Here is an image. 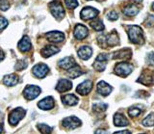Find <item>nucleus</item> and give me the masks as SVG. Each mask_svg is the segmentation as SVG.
<instances>
[{"instance_id": "1", "label": "nucleus", "mask_w": 154, "mask_h": 134, "mask_svg": "<svg viewBox=\"0 0 154 134\" xmlns=\"http://www.w3.org/2000/svg\"><path fill=\"white\" fill-rule=\"evenodd\" d=\"M128 37L129 40L131 41L133 44L136 45H142L143 42V31L141 27L137 25H130L128 26Z\"/></svg>"}, {"instance_id": "2", "label": "nucleus", "mask_w": 154, "mask_h": 134, "mask_svg": "<svg viewBox=\"0 0 154 134\" xmlns=\"http://www.w3.org/2000/svg\"><path fill=\"white\" fill-rule=\"evenodd\" d=\"M98 42L102 47L115 46L119 44V39L116 32H112L108 35H101L98 37Z\"/></svg>"}, {"instance_id": "3", "label": "nucleus", "mask_w": 154, "mask_h": 134, "mask_svg": "<svg viewBox=\"0 0 154 134\" xmlns=\"http://www.w3.org/2000/svg\"><path fill=\"white\" fill-rule=\"evenodd\" d=\"M132 70L133 66L129 63H124V62L119 63L115 67V73L119 76H122V77H125V76L129 75L132 73Z\"/></svg>"}, {"instance_id": "4", "label": "nucleus", "mask_w": 154, "mask_h": 134, "mask_svg": "<svg viewBox=\"0 0 154 134\" xmlns=\"http://www.w3.org/2000/svg\"><path fill=\"white\" fill-rule=\"evenodd\" d=\"M40 94H41L40 87H38V86H35V85H28L23 91L24 98L28 100H33L34 98L38 97Z\"/></svg>"}, {"instance_id": "5", "label": "nucleus", "mask_w": 154, "mask_h": 134, "mask_svg": "<svg viewBox=\"0 0 154 134\" xmlns=\"http://www.w3.org/2000/svg\"><path fill=\"white\" fill-rule=\"evenodd\" d=\"M25 113H26L25 110H24L23 108H20V107L13 110V111L11 112V114H10V116H9V123L11 124H13V126H17V124L18 123V122L20 121L24 116H25Z\"/></svg>"}, {"instance_id": "6", "label": "nucleus", "mask_w": 154, "mask_h": 134, "mask_svg": "<svg viewBox=\"0 0 154 134\" xmlns=\"http://www.w3.org/2000/svg\"><path fill=\"white\" fill-rule=\"evenodd\" d=\"M49 7H50L51 14L57 20H61V18L65 17V10L60 2L53 1L49 4Z\"/></svg>"}, {"instance_id": "7", "label": "nucleus", "mask_w": 154, "mask_h": 134, "mask_svg": "<svg viewBox=\"0 0 154 134\" xmlns=\"http://www.w3.org/2000/svg\"><path fill=\"white\" fill-rule=\"evenodd\" d=\"M109 59V56L107 54H99L94 63V68L98 70V71H103L106 68V65H107V61Z\"/></svg>"}, {"instance_id": "8", "label": "nucleus", "mask_w": 154, "mask_h": 134, "mask_svg": "<svg viewBox=\"0 0 154 134\" xmlns=\"http://www.w3.org/2000/svg\"><path fill=\"white\" fill-rule=\"evenodd\" d=\"M63 126L67 129H74L81 126V121L74 116L67 117L63 120Z\"/></svg>"}, {"instance_id": "9", "label": "nucleus", "mask_w": 154, "mask_h": 134, "mask_svg": "<svg viewBox=\"0 0 154 134\" xmlns=\"http://www.w3.org/2000/svg\"><path fill=\"white\" fill-rule=\"evenodd\" d=\"M33 74L38 78H43L49 71V68L45 64H38L32 70Z\"/></svg>"}, {"instance_id": "10", "label": "nucleus", "mask_w": 154, "mask_h": 134, "mask_svg": "<svg viewBox=\"0 0 154 134\" xmlns=\"http://www.w3.org/2000/svg\"><path fill=\"white\" fill-rule=\"evenodd\" d=\"M98 11L93 7H85L83 10L81 11V18L84 20H93V18L96 17L98 15Z\"/></svg>"}, {"instance_id": "11", "label": "nucleus", "mask_w": 154, "mask_h": 134, "mask_svg": "<svg viewBox=\"0 0 154 134\" xmlns=\"http://www.w3.org/2000/svg\"><path fill=\"white\" fill-rule=\"evenodd\" d=\"M91 88H93V82H91V80H86V81H84V82H82L81 84H79L78 86H77L76 92L79 95H86L91 92Z\"/></svg>"}, {"instance_id": "12", "label": "nucleus", "mask_w": 154, "mask_h": 134, "mask_svg": "<svg viewBox=\"0 0 154 134\" xmlns=\"http://www.w3.org/2000/svg\"><path fill=\"white\" fill-rule=\"evenodd\" d=\"M47 40L52 42H61L65 40V34L60 31H51L45 34Z\"/></svg>"}, {"instance_id": "13", "label": "nucleus", "mask_w": 154, "mask_h": 134, "mask_svg": "<svg viewBox=\"0 0 154 134\" xmlns=\"http://www.w3.org/2000/svg\"><path fill=\"white\" fill-rule=\"evenodd\" d=\"M74 37L77 40H83L89 35V30L86 26L82 24H77L74 28Z\"/></svg>"}, {"instance_id": "14", "label": "nucleus", "mask_w": 154, "mask_h": 134, "mask_svg": "<svg viewBox=\"0 0 154 134\" xmlns=\"http://www.w3.org/2000/svg\"><path fill=\"white\" fill-rule=\"evenodd\" d=\"M72 88V83L69 79H60L56 86V90L60 93H65Z\"/></svg>"}, {"instance_id": "15", "label": "nucleus", "mask_w": 154, "mask_h": 134, "mask_svg": "<svg viewBox=\"0 0 154 134\" xmlns=\"http://www.w3.org/2000/svg\"><path fill=\"white\" fill-rule=\"evenodd\" d=\"M112 90L113 88L108 83H106L105 81H100L97 84V92L103 97H107L108 95H110Z\"/></svg>"}, {"instance_id": "16", "label": "nucleus", "mask_w": 154, "mask_h": 134, "mask_svg": "<svg viewBox=\"0 0 154 134\" xmlns=\"http://www.w3.org/2000/svg\"><path fill=\"white\" fill-rule=\"evenodd\" d=\"M38 108H41L42 110H49L52 109L54 106V99L52 97H46L43 99H42L41 101H38Z\"/></svg>"}, {"instance_id": "17", "label": "nucleus", "mask_w": 154, "mask_h": 134, "mask_svg": "<svg viewBox=\"0 0 154 134\" xmlns=\"http://www.w3.org/2000/svg\"><path fill=\"white\" fill-rule=\"evenodd\" d=\"M75 59L73 57L69 56V57H65L64 59H62L59 61V67L64 70H69L70 68H72L73 66H75Z\"/></svg>"}, {"instance_id": "18", "label": "nucleus", "mask_w": 154, "mask_h": 134, "mask_svg": "<svg viewBox=\"0 0 154 134\" xmlns=\"http://www.w3.org/2000/svg\"><path fill=\"white\" fill-rule=\"evenodd\" d=\"M77 53H78V56L82 60H88L89 58H91V54H93V49L88 45H83L78 49Z\"/></svg>"}, {"instance_id": "19", "label": "nucleus", "mask_w": 154, "mask_h": 134, "mask_svg": "<svg viewBox=\"0 0 154 134\" xmlns=\"http://www.w3.org/2000/svg\"><path fill=\"white\" fill-rule=\"evenodd\" d=\"M31 42L27 36H24L18 42V48L21 52H27L31 49Z\"/></svg>"}, {"instance_id": "20", "label": "nucleus", "mask_w": 154, "mask_h": 134, "mask_svg": "<svg viewBox=\"0 0 154 134\" xmlns=\"http://www.w3.org/2000/svg\"><path fill=\"white\" fill-rule=\"evenodd\" d=\"M114 123H115V126H126L129 124L128 120L124 117V115L120 113H117L114 116Z\"/></svg>"}, {"instance_id": "21", "label": "nucleus", "mask_w": 154, "mask_h": 134, "mask_svg": "<svg viewBox=\"0 0 154 134\" xmlns=\"http://www.w3.org/2000/svg\"><path fill=\"white\" fill-rule=\"evenodd\" d=\"M62 101L65 105H69V106H73L78 102V98L74 95H65L62 97Z\"/></svg>"}, {"instance_id": "22", "label": "nucleus", "mask_w": 154, "mask_h": 134, "mask_svg": "<svg viewBox=\"0 0 154 134\" xmlns=\"http://www.w3.org/2000/svg\"><path fill=\"white\" fill-rule=\"evenodd\" d=\"M59 48L56 47L55 45H46L45 48L42 50V55L43 57H45V58H48V57H50L52 55L56 54L57 52H59Z\"/></svg>"}, {"instance_id": "23", "label": "nucleus", "mask_w": 154, "mask_h": 134, "mask_svg": "<svg viewBox=\"0 0 154 134\" xmlns=\"http://www.w3.org/2000/svg\"><path fill=\"white\" fill-rule=\"evenodd\" d=\"M131 57V50L129 48L120 49L117 52H115L113 55L114 59H128Z\"/></svg>"}, {"instance_id": "24", "label": "nucleus", "mask_w": 154, "mask_h": 134, "mask_svg": "<svg viewBox=\"0 0 154 134\" xmlns=\"http://www.w3.org/2000/svg\"><path fill=\"white\" fill-rule=\"evenodd\" d=\"M122 13L124 14L125 16L134 17V16H136L137 14L139 13V8L136 5H134V4H129V5H127L126 7L123 9Z\"/></svg>"}, {"instance_id": "25", "label": "nucleus", "mask_w": 154, "mask_h": 134, "mask_svg": "<svg viewBox=\"0 0 154 134\" xmlns=\"http://www.w3.org/2000/svg\"><path fill=\"white\" fill-rule=\"evenodd\" d=\"M82 74H83V71H82L80 67L77 65L73 66L69 70H67V75H69L70 78H77L78 76Z\"/></svg>"}, {"instance_id": "26", "label": "nucleus", "mask_w": 154, "mask_h": 134, "mask_svg": "<svg viewBox=\"0 0 154 134\" xmlns=\"http://www.w3.org/2000/svg\"><path fill=\"white\" fill-rule=\"evenodd\" d=\"M3 82L7 86H14L18 83V76L16 74H8L4 77Z\"/></svg>"}, {"instance_id": "27", "label": "nucleus", "mask_w": 154, "mask_h": 134, "mask_svg": "<svg viewBox=\"0 0 154 134\" xmlns=\"http://www.w3.org/2000/svg\"><path fill=\"white\" fill-rule=\"evenodd\" d=\"M138 82L140 83H142L143 85H152L153 82H154V80L153 78L151 77V76H149V75H146V74H143L141 77H140L138 79Z\"/></svg>"}, {"instance_id": "28", "label": "nucleus", "mask_w": 154, "mask_h": 134, "mask_svg": "<svg viewBox=\"0 0 154 134\" xmlns=\"http://www.w3.org/2000/svg\"><path fill=\"white\" fill-rule=\"evenodd\" d=\"M37 128L38 129V131H41L43 134H50L52 132V127L45 123H38Z\"/></svg>"}, {"instance_id": "29", "label": "nucleus", "mask_w": 154, "mask_h": 134, "mask_svg": "<svg viewBox=\"0 0 154 134\" xmlns=\"http://www.w3.org/2000/svg\"><path fill=\"white\" fill-rule=\"evenodd\" d=\"M91 26L95 31H102L104 29V24L100 20H95L91 22Z\"/></svg>"}, {"instance_id": "30", "label": "nucleus", "mask_w": 154, "mask_h": 134, "mask_svg": "<svg viewBox=\"0 0 154 134\" xmlns=\"http://www.w3.org/2000/svg\"><path fill=\"white\" fill-rule=\"evenodd\" d=\"M106 109H107V104H105L103 102H97L93 105V110L94 112H97V113L104 112Z\"/></svg>"}, {"instance_id": "31", "label": "nucleus", "mask_w": 154, "mask_h": 134, "mask_svg": "<svg viewBox=\"0 0 154 134\" xmlns=\"http://www.w3.org/2000/svg\"><path fill=\"white\" fill-rule=\"evenodd\" d=\"M143 124L146 126H154V113L149 114L148 116L143 121Z\"/></svg>"}, {"instance_id": "32", "label": "nucleus", "mask_w": 154, "mask_h": 134, "mask_svg": "<svg viewBox=\"0 0 154 134\" xmlns=\"http://www.w3.org/2000/svg\"><path fill=\"white\" fill-rule=\"evenodd\" d=\"M142 113V110L140 109L139 107H131L129 110H128V114L130 115L131 117H137L139 116L140 114Z\"/></svg>"}, {"instance_id": "33", "label": "nucleus", "mask_w": 154, "mask_h": 134, "mask_svg": "<svg viewBox=\"0 0 154 134\" xmlns=\"http://www.w3.org/2000/svg\"><path fill=\"white\" fill-rule=\"evenodd\" d=\"M28 66V63L25 61V60H21L17 63L16 65V70H25Z\"/></svg>"}, {"instance_id": "34", "label": "nucleus", "mask_w": 154, "mask_h": 134, "mask_svg": "<svg viewBox=\"0 0 154 134\" xmlns=\"http://www.w3.org/2000/svg\"><path fill=\"white\" fill-rule=\"evenodd\" d=\"M65 4L69 9H74L78 6L77 0H65Z\"/></svg>"}, {"instance_id": "35", "label": "nucleus", "mask_w": 154, "mask_h": 134, "mask_svg": "<svg viewBox=\"0 0 154 134\" xmlns=\"http://www.w3.org/2000/svg\"><path fill=\"white\" fill-rule=\"evenodd\" d=\"M144 25L147 26V27H151L154 25V16L152 15H149L146 18V23H144Z\"/></svg>"}, {"instance_id": "36", "label": "nucleus", "mask_w": 154, "mask_h": 134, "mask_svg": "<svg viewBox=\"0 0 154 134\" xmlns=\"http://www.w3.org/2000/svg\"><path fill=\"white\" fill-rule=\"evenodd\" d=\"M10 7V4L7 0H0V10L6 11Z\"/></svg>"}, {"instance_id": "37", "label": "nucleus", "mask_w": 154, "mask_h": 134, "mask_svg": "<svg viewBox=\"0 0 154 134\" xmlns=\"http://www.w3.org/2000/svg\"><path fill=\"white\" fill-rule=\"evenodd\" d=\"M107 18L109 20H118L119 18V16H118V14L116 13L115 11H112V12H110L108 15H107Z\"/></svg>"}, {"instance_id": "38", "label": "nucleus", "mask_w": 154, "mask_h": 134, "mask_svg": "<svg viewBox=\"0 0 154 134\" xmlns=\"http://www.w3.org/2000/svg\"><path fill=\"white\" fill-rule=\"evenodd\" d=\"M8 25V21L5 17H0V30H3L5 27H7Z\"/></svg>"}, {"instance_id": "39", "label": "nucleus", "mask_w": 154, "mask_h": 134, "mask_svg": "<svg viewBox=\"0 0 154 134\" xmlns=\"http://www.w3.org/2000/svg\"><path fill=\"white\" fill-rule=\"evenodd\" d=\"M147 62L150 65H154V53H149L147 56Z\"/></svg>"}, {"instance_id": "40", "label": "nucleus", "mask_w": 154, "mask_h": 134, "mask_svg": "<svg viewBox=\"0 0 154 134\" xmlns=\"http://www.w3.org/2000/svg\"><path fill=\"white\" fill-rule=\"evenodd\" d=\"M113 134H131L129 130H122V131H118V132H115Z\"/></svg>"}, {"instance_id": "41", "label": "nucleus", "mask_w": 154, "mask_h": 134, "mask_svg": "<svg viewBox=\"0 0 154 134\" xmlns=\"http://www.w3.org/2000/svg\"><path fill=\"white\" fill-rule=\"evenodd\" d=\"M95 134H107V132L104 131V130H96Z\"/></svg>"}, {"instance_id": "42", "label": "nucleus", "mask_w": 154, "mask_h": 134, "mask_svg": "<svg viewBox=\"0 0 154 134\" xmlns=\"http://www.w3.org/2000/svg\"><path fill=\"white\" fill-rule=\"evenodd\" d=\"M4 57H5V54L3 53V51L0 50V61H2L4 59Z\"/></svg>"}, {"instance_id": "43", "label": "nucleus", "mask_w": 154, "mask_h": 134, "mask_svg": "<svg viewBox=\"0 0 154 134\" xmlns=\"http://www.w3.org/2000/svg\"><path fill=\"white\" fill-rule=\"evenodd\" d=\"M2 131H3V126H2V124H0V134L2 133Z\"/></svg>"}, {"instance_id": "44", "label": "nucleus", "mask_w": 154, "mask_h": 134, "mask_svg": "<svg viewBox=\"0 0 154 134\" xmlns=\"http://www.w3.org/2000/svg\"><path fill=\"white\" fill-rule=\"evenodd\" d=\"M136 2H142V0H135Z\"/></svg>"}, {"instance_id": "45", "label": "nucleus", "mask_w": 154, "mask_h": 134, "mask_svg": "<svg viewBox=\"0 0 154 134\" xmlns=\"http://www.w3.org/2000/svg\"><path fill=\"white\" fill-rule=\"evenodd\" d=\"M152 10H153V11H154V3H153V4H152Z\"/></svg>"}]
</instances>
